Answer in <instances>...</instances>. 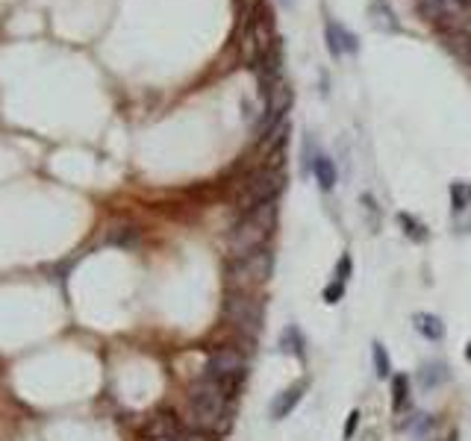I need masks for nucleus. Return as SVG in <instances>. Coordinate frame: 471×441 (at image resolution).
<instances>
[{
	"label": "nucleus",
	"instance_id": "nucleus-1",
	"mask_svg": "<svg viewBox=\"0 0 471 441\" xmlns=\"http://www.w3.org/2000/svg\"><path fill=\"white\" fill-rule=\"evenodd\" d=\"M274 224H277V206H274V203H262L257 209L245 212L242 220L230 230V238H227L230 259L248 256L253 250H260L265 245V238L271 235Z\"/></svg>",
	"mask_w": 471,
	"mask_h": 441
},
{
	"label": "nucleus",
	"instance_id": "nucleus-2",
	"mask_svg": "<svg viewBox=\"0 0 471 441\" xmlns=\"http://www.w3.org/2000/svg\"><path fill=\"white\" fill-rule=\"evenodd\" d=\"M227 391L221 389L218 379L212 376H204L201 383L192 386V394H189V412H192V424L204 430V432H212L221 427V420L227 415Z\"/></svg>",
	"mask_w": 471,
	"mask_h": 441
},
{
	"label": "nucleus",
	"instance_id": "nucleus-3",
	"mask_svg": "<svg viewBox=\"0 0 471 441\" xmlns=\"http://www.w3.org/2000/svg\"><path fill=\"white\" fill-rule=\"evenodd\" d=\"M271 268H274V259L265 247L253 250L248 256H236L227 262V289L230 291H253L257 286L268 283L271 277Z\"/></svg>",
	"mask_w": 471,
	"mask_h": 441
},
{
	"label": "nucleus",
	"instance_id": "nucleus-4",
	"mask_svg": "<svg viewBox=\"0 0 471 441\" xmlns=\"http://www.w3.org/2000/svg\"><path fill=\"white\" fill-rule=\"evenodd\" d=\"M286 186V174L277 168V165H265V168H257L245 183H242V194L236 200L239 212H250L262 203H274L277 194L283 191Z\"/></svg>",
	"mask_w": 471,
	"mask_h": 441
},
{
	"label": "nucleus",
	"instance_id": "nucleus-5",
	"mask_svg": "<svg viewBox=\"0 0 471 441\" xmlns=\"http://www.w3.org/2000/svg\"><path fill=\"white\" fill-rule=\"evenodd\" d=\"M224 318L227 324L248 335H257L262 327V300L253 291H227L224 297Z\"/></svg>",
	"mask_w": 471,
	"mask_h": 441
},
{
	"label": "nucleus",
	"instance_id": "nucleus-6",
	"mask_svg": "<svg viewBox=\"0 0 471 441\" xmlns=\"http://www.w3.org/2000/svg\"><path fill=\"white\" fill-rule=\"evenodd\" d=\"M248 368V356L239 347H215L206 359V376L212 379H227V383H239Z\"/></svg>",
	"mask_w": 471,
	"mask_h": 441
},
{
	"label": "nucleus",
	"instance_id": "nucleus-7",
	"mask_svg": "<svg viewBox=\"0 0 471 441\" xmlns=\"http://www.w3.org/2000/svg\"><path fill=\"white\" fill-rule=\"evenodd\" d=\"M304 391H306V383H304V379H301V383H294V386H289L286 391H280V394H277V400L271 403V418H274V420H283V418H289L294 409H298V403H301Z\"/></svg>",
	"mask_w": 471,
	"mask_h": 441
},
{
	"label": "nucleus",
	"instance_id": "nucleus-8",
	"mask_svg": "<svg viewBox=\"0 0 471 441\" xmlns=\"http://www.w3.org/2000/svg\"><path fill=\"white\" fill-rule=\"evenodd\" d=\"M145 435L148 438H180L183 430H180V420H177L171 412H160V415H153L148 420Z\"/></svg>",
	"mask_w": 471,
	"mask_h": 441
},
{
	"label": "nucleus",
	"instance_id": "nucleus-9",
	"mask_svg": "<svg viewBox=\"0 0 471 441\" xmlns=\"http://www.w3.org/2000/svg\"><path fill=\"white\" fill-rule=\"evenodd\" d=\"M327 48L333 56H342V53H357V38L353 33H348L342 24H327Z\"/></svg>",
	"mask_w": 471,
	"mask_h": 441
},
{
	"label": "nucleus",
	"instance_id": "nucleus-10",
	"mask_svg": "<svg viewBox=\"0 0 471 441\" xmlns=\"http://www.w3.org/2000/svg\"><path fill=\"white\" fill-rule=\"evenodd\" d=\"M412 327H416L427 342H442L445 338V324L439 315H430V312H416L412 315Z\"/></svg>",
	"mask_w": 471,
	"mask_h": 441
},
{
	"label": "nucleus",
	"instance_id": "nucleus-11",
	"mask_svg": "<svg viewBox=\"0 0 471 441\" xmlns=\"http://www.w3.org/2000/svg\"><path fill=\"white\" fill-rule=\"evenodd\" d=\"M448 379H450V371H448L445 362H424V365L419 368V386H421L424 391L445 386Z\"/></svg>",
	"mask_w": 471,
	"mask_h": 441
},
{
	"label": "nucleus",
	"instance_id": "nucleus-12",
	"mask_svg": "<svg viewBox=\"0 0 471 441\" xmlns=\"http://www.w3.org/2000/svg\"><path fill=\"white\" fill-rule=\"evenodd\" d=\"M371 18H375L377 30H386V33L398 30V18H395V12H392V6L386 4V0H375V4H371Z\"/></svg>",
	"mask_w": 471,
	"mask_h": 441
},
{
	"label": "nucleus",
	"instance_id": "nucleus-13",
	"mask_svg": "<svg viewBox=\"0 0 471 441\" xmlns=\"http://www.w3.org/2000/svg\"><path fill=\"white\" fill-rule=\"evenodd\" d=\"M312 174H316L318 186L324 191H330L333 186H336V165H333L327 156H316V159H312Z\"/></svg>",
	"mask_w": 471,
	"mask_h": 441
},
{
	"label": "nucleus",
	"instance_id": "nucleus-14",
	"mask_svg": "<svg viewBox=\"0 0 471 441\" xmlns=\"http://www.w3.org/2000/svg\"><path fill=\"white\" fill-rule=\"evenodd\" d=\"M286 133H289V121L283 118L277 127H271V130L260 138V153H277V150L283 147V142H286Z\"/></svg>",
	"mask_w": 471,
	"mask_h": 441
},
{
	"label": "nucleus",
	"instance_id": "nucleus-15",
	"mask_svg": "<svg viewBox=\"0 0 471 441\" xmlns=\"http://www.w3.org/2000/svg\"><path fill=\"white\" fill-rule=\"evenodd\" d=\"M304 347H306V342H304L301 330L294 327V324H289V327L283 330V335H280V350H286V353H292V356L304 359V356H306V353H304Z\"/></svg>",
	"mask_w": 471,
	"mask_h": 441
},
{
	"label": "nucleus",
	"instance_id": "nucleus-16",
	"mask_svg": "<svg viewBox=\"0 0 471 441\" xmlns=\"http://www.w3.org/2000/svg\"><path fill=\"white\" fill-rule=\"evenodd\" d=\"M406 394H409V379L404 374H395V376H392V412L404 409Z\"/></svg>",
	"mask_w": 471,
	"mask_h": 441
},
{
	"label": "nucleus",
	"instance_id": "nucleus-17",
	"mask_svg": "<svg viewBox=\"0 0 471 441\" xmlns=\"http://www.w3.org/2000/svg\"><path fill=\"white\" fill-rule=\"evenodd\" d=\"M371 359H375V374H377L380 379L392 376V359H389V353H386V347H383L380 342L371 345Z\"/></svg>",
	"mask_w": 471,
	"mask_h": 441
},
{
	"label": "nucleus",
	"instance_id": "nucleus-18",
	"mask_svg": "<svg viewBox=\"0 0 471 441\" xmlns=\"http://www.w3.org/2000/svg\"><path fill=\"white\" fill-rule=\"evenodd\" d=\"M471 203V186L468 183H450V209L462 212Z\"/></svg>",
	"mask_w": 471,
	"mask_h": 441
},
{
	"label": "nucleus",
	"instance_id": "nucleus-19",
	"mask_svg": "<svg viewBox=\"0 0 471 441\" xmlns=\"http://www.w3.org/2000/svg\"><path fill=\"white\" fill-rule=\"evenodd\" d=\"M398 220H401V227H404V233L412 238V242H424V238H427V233H424V227L419 224V220L416 218H412V215H398Z\"/></svg>",
	"mask_w": 471,
	"mask_h": 441
},
{
	"label": "nucleus",
	"instance_id": "nucleus-20",
	"mask_svg": "<svg viewBox=\"0 0 471 441\" xmlns=\"http://www.w3.org/2000/svg\"><path fill=\"white\" fill-rule=\"evenodd\" d=\"M324 303H330V306H336L339 303V300L345 297V283H342V279H333V283L324 289Z\"/></svg>",
	"mask_w": 471,
	"mask_h": 441
},
{
	"label": "nucleus",
	"instance_id": "nucleus-21",
	"mask_svg": "<svg viewBox=\"0 0 471 441\" xmlns=\"http://www.w3.org/2000/svg\"><path fill=\"white\" fill-rule=\"evenodd\" d=\"M350 274H353V262H350V256H348V253H342L339 265H336V279H342V283H348V279H350Z\"/></svg>",
	"mask_w": 471,
	"mask_h": 441
},
{
	"label": "nucleus",
	"instance_id": "nucleus-22",
	"mask_svg": "<svg viewBox=\"0 0 471 441\" xmlns=\"http://www.w3.org/2000/svg\"><path fill=\"white\" fill-rule=\"evenodd\" d=\"M357 424H360V409H353L350 415H348V420H345V441H350L353 438V432H357Z\"/></svg>",
	"mask_w": 471,
	"mask_h": 441
},
{
	"label": "nucleus",
	"instance_id": "nucleus-23",
	"mask_svg": "<svg viewBox=\"0 0 471 441\" xmlns=\"http://www.w3.org/2000/svg\"><path fill=\"white\" fill-rule=\"evenodd\" d=\"M362 203H365V209H368V215H371V230H377V206H375V197L362 194Z\"/></svg>",
	"mask_w": 471,
	"mask_h": 441
},
{
	"label": "nucleus",
	"instance_id": "nucleus-24",
	"mask_svg": "<svg viewBox=\"0 0 471 441\" xmlns=\"http://www.w3.org/2000/svg\"><path fill=\"white\" fill-rule=\"evenodd\" d=\"M465 359H468V362H471V342H468V347H465Z\"/></svg>",
	"mask_w": 471,
	"mask_h": 441
},
{
	"label": "nucleus",
	"instance_id": "nucleus-25",
	"mask_svg": "<svg viewBox=\"0 0 471 441\" xmlns=\"http://www.w3.org/2000/svg\"><path fill=\"white\" fill-rule=\"evenodd\" d=\"M150 441H180V438H150Z\"/></svg>",
	"mask_w": 471,
	"mask_h": 441
}]
</instances>
